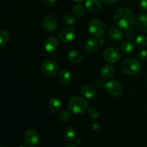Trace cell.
<instances>
[{
	"instance_id": "obj_1",
	"label": "cell",
	"mask_w": 147,
	"mask_h": 147,
	"mask_svg": "<svg viewBox=\"0 0 147 147\" xmlns=\"http://www.w3.org/2000/svg\"><path fill=\"white\" fill-rule=\"evenodd\" d=\"M116 25L123 30H129L134 22V13L131 9L122 7L116 10L113 16Z\"/></svg>"
},
{
	"instance_id": "obj_2",
	"label": "cell",
	"mask_w": 147,
	"mask_h": 147,
	"mask_svg": "<svg viewBox=\"0 0 147 147\" xmlns=\"http://www.w3.org/2000/svg\"><path fill=\"white\" fill-rule=\"evenodd\" d=\"M67 106L70 111L75 114H81L88 109L87 101L80 96H73L70 98Z\"/></svg>"
},
{
	"instance_id": "obj_3",
	"label": "cell",
	"mask_w": 147,
	"mask_h": 147,
	"mask_svg": "<svg viewBox=\"0 0 147 147\" xmlns=\"http://www.w3.org/2000/svg\"><path fill=\"white\" fill-rule=\"evenodd\" d=\"M121 68L124 74L127 76H135L140 72L142 65L137 59L129 58L121 63Z\"/></svg>"
},
{
	"instance_id": "obj_4",
	"label": "cell",
	"mask_w": 147,
	"mask_h": 147,
	"mask_svg": "<svg viewBox=\"0 0 147 147\" xmlns=\"http://www.w3.org/2000/svg\"><path fill=\"white\" fill-rule=\"evenodd\" d=\"M105 24L99 20H93L88 24V31L95 37H101L105 32Z\"/></svg>"
},
{
	"instance_id": "obj_5",
	"label": "cell",
	"mask_w": 147,
	"mask_h": 147,
	"mask_svg": "<svg viewBox=\"0 0 147 147\" xmlns=\"http://www.w3.org/2000/svg\"><path fill=\"white\" fill-rule=\"evenodd\" d=\"M121 57L120 50L116 47H109L103 53V58L109 63H116Z\"/></svg>"
},
{
	"instance_id": "obj_6",
	"label": "cell",
	"mask_w": 147,
	"mask_h": 147,
	"mask_svg": "<svg viewBox=\"0 0 147 147\" xmlns=\"http://www.w3.org/2000/svg\"><path fill=\"white\" fill-rule=\"evenodd\" d=\"M23 138L26 144L30 147L35 146L40 141V135L38 132L33 129H27L24 132Z\"/></svg>"
},
{
	"instance_id": "obj_7",
	"label": "cell",
	"mask_w": 147,
	"mask_h": 147,
	"mask_svg": "<svg viewBox=\"0 0 147 147\" xmlns=\"http://www.w3.org/2000/svg\"><path fill=\"white\" fill-rule=\"evenodd\" d=\"M105 88L108 93L113 97H118L120 96L123 90V87H122L121 83L116 80H110L109 82L106 83L105 85Z\"/></svg>"
},
{
	"instance_id": "obj_8",
	"label": "cell",
	"mask_w": 147,
	"mask_h": 147,
	"mask_svg": "<svg viewBox=\"0 0 147 147\" xmlns=\"http://www.w3.org/2000/svg\"><path fill=\"white\" fill-rule=\"evenodd\" d=\"M42 70L47 76H55L58 73L59 65L53 60H47L42 64Z\"/></svg>"
},
{
	"instance_id": "obj_9",
	"label": "cell",
	"mask_w": 147,
	"mask_h": 147,
	"mask_svg": "<svg viewBox=\"0 0 147 147\" xmlns=\"http://www.w3.org/2000/svg\"><path fill=\"white\" fill-rule=\"evenodd\" d=\"M76 37V31L73 27H66L62 29L59 32V39L63 43H70Z\"/></svg>"
},
{
	"instance_id": "obj_10",
	"label": "cell",
	"mask_w": 147,
	"mask_h": 147,
	"mask_svg": "<svg viewBox=\"0 0 147 147\" xmlns=\"http://www.w3.org/2000/svg\"><path fill=\"white\" fill-rule=\"evenodd\" d=\"M57 22L55 17L53 15H47L42 21V27L47 32H53L56 30Z\"/></svg>"
},
{
	"instance_id": "obj_11",
	"label": "cell",
	"mask_w": 147,
	"mask_h": 147,
	"mask_svg": "<svg viewBox=\"0 0 147 147\" xmlns=\"http://www.w3.org/2000/svg\"><path fill=\"white\" fill-rule=\"evenodd\" d=\"M135 26L136 29L141 32L146 33L147 32V14L142 13L135 20Z\"/></svg>"
},
{
	"instance_id": "obj_12",
	"label": "cell",
	"mask_w": 147,
	"mask_h": 147,
	"mask_svg": "<svg viewBox=\"0 0 147 147\" xmlns=\"http://www.w3.org/2000/svg\"><path fill=\"white\" fill-rule=\"evenodd\" d=\"M59 47V41L57 37L52 36L48 37L45 42V49L48 53L56 51Z\"/></svg>"
},
{
	"instance_id": "obj_13",
	"label": "cell",
	"mask_w": 147,
	"mask_h": 147,
	"mask_svg": "<svg viewBox=\"0 0 147 147\" xmlns=\"http://www.w3.org/2000/svg\"><path fill=\"white\" fill-rule=\"evenodd\" d=\"M85 6L88 11L93 14H96L101 9V4L98 0H87Z\"/></svg>"
},
{
	"instance_id": "obj_14",
	"label": "cell",
	"mask_w": 147,
	"mask_h": 147,
	"mask_svg": "<svg viewBox=\"0 0 147 147\" xmlns=\"http://www.w3.org/2000/svg\"><path fill=\"white\" fill-rule=\"evenodd\" d=\"M80 93L86 98L91 99L96 96V89L90 85H84L80 88Z\"/></svg>"
},
{
	"instance_id": "obj_15",
	"label": "cell",
	"mask_w": 147,
	"mask_h": 147,
	"mask_svg": "<svg viewBox=\"0 0 147 147\" xmlns=\"http://www.w3.org/2000/svg\"><path fill=\"white\" fill-rule=\"evenodd\" d=\"M69 62L73 64H78L83 60V54L77 50H73L67 54Z\"/></svg>"
},
{
	"instance_id": "obj_16",
	"label": "cell",
	"mask_w": 147,
	"mask_h": 147,
	"mask_svg": "<svg viewBox=\"0 0 147 147\" xmlns=\"http://www.w3.org/2000/svg\"><path fill=\"white\" fill-rule=\"evenodd\" d=\"M47 106L48 109L52 113H57L60 111L62 108V103L59 99L56 98H51L50 100H48L47 103Z\"/></svg>"
},
{
	"instance_id": "obj_17",
	"label": "cell",
	"mask_w": 147,
	"mask_h": 147,
	"mask_svg": "<svg viewBox=\"0 0 147 147\" xmlns=\"http://www.w3.org/2000/svg\"><path fill=\"white\" fill-rule=\"evenodd\" d=\"M114 73V68L111 65H106L103 66L100 71V75H101L102 78L104 80H109L111 78Z\"/></svg>"
},
{
	"instance_id": "obj_18",
	"label": "cell",
	"mask_w": 147,
	"mask_h": 147,
	"mask_svg": "<svg viewBox=\"0 0 147 147\" xmlns=\"http://www.w3.org/2000/svg\"><path fill=\"white\" fill-rule=\"evenodd\" d=\"M98 47V42L95 39H88L87 41L85 42L84 45V50L87 53H94L97 50Z\"/></svg>"
},
{
	"instance_id": "obj_19",
	"label": "cell",
	"mask_w": 147,
	"mask_h": 147,
	"mask_svg": "<svg viewBox=\"0 0 147 147\" xmlns=\"http://www.w3.org/2000/svg\"><path fill=\"white\" fill-rule=\"evenodd\" d=\"M58 81L62 85H67L70 83L72 79L71 74L67 70H62L58 74Z\"/></svg>"
},
{
	"instance_id": "obj_20",
	"label": "cell",
	"mask_w": 147,
	"mask_h": 147,
	"mask_svg": "<svg viewBox=\"0 0 147 147\" xmlns=\"http://www.w3.org/2000/svg\"><path fill=\"white\" fill-rule=\"evenodd\" d=\"M76 131L73 128L69 127L65 130L64 131V138L67 142H73L76 139Z\"/></svg>"
},
{
	"instance_id": "obj_21",
	"label": "cell",
	"mask_w": 147,
	"mask_h": 147,
	"mask_svg": "<svg viewBox=\"0 0 147 147\" xmlns=\"http://www.w3.org/2000/svg\"><path fill=\"white\" fill-rule=\"evenodd\" d=\"M109 36L113 40H119L122 38V32L119 27H113L109 31Z\"/></svg>"
},
{
	"instance_id": "obj_22",
	"label": "cell",
	"mask_w": 147,
	"mask_h": 147,
	"mask_svg": "<svg viewBox=\"0 0 147 147\" xmlns=\"http://www.w3.org/2000/svg\"><path fill=\"white\" fill-rule=\"evenodd\" d=\"M9 39V34L7 30H1L0 32V47H4L7 45Z\"/></svg>"
},
{
	"instance_id": "obj_23",
	"label": "cell",
	"mask_w": 147,
	"mask_h": 147,
	"mask_svg": "<svg viewBox=\"0 0 147 147\" xmlns=\"http://www.w3.org/2000/svg\"><path fill=\"white\" fill-rule=\"evenodd\" d=\"M121 51L124 53H130L134 51V45L133 42L130 41H125L123 42V44L121 45Z\"/></svg>"
},
{
	"instance_id": "obj_24",
	"label": "cell",
	"mask_w": 147,
	"mask_h": 147,
	"mask_svg": "<svg viewBox=\"0 0 147 147\" xmlns=\"http://www.w3.org/2000/svg\"><path fill=\"white\" fill-rule=\"evenodd\" d=\"M135 44L136 47L139 48H144L147 46V37L144 35H139L135 40Z\"/></svg>"
},
{
	"instance_id": "obj_25",
	"label": "cell",
	"mask_w": 147,
	"mask_h": 147,
	"mask_svg": "<svg viewBox=\"0 0 147 147\" xmlns=\"http://www.w3.org/2000/svg\"><path fill=\"white\" fill-rule=\"evenodd\" d=\"M85 7L80 4H76L73 7V12L77 17H82L85 13Z\"/></svg>"
},
{
	"instance_id": "obj_26",
	"label": "cell",
	"mask_w": 147,
	"mask_h": 147,
	"mask_svg": "<svg viewBox=\"0 0 147 147\" xmlns=\"http://www.w3.org/2000/svg\"><path fill=\"white\" fill-rule=\"evenodd\" d=\"M88 114L89 116H90V117L92 119H93V120H96V119H97L98 118V111L97 109L95 107H93V106L89 107L88 109Z\"/></svg>"
},
{
	"instance_id": "obj_27",
	"label": "cell",
	"mask_w": 147,
	"mask_h": 147,
	"mask_svg": "<svg viewBox=\"0 0 147 147\" xmlns=\"http://www.w3.org/2000/svg\"><path fill=\"white\" fill-rule=\"evenodd\" d=\"M64 21L67 25H73L76 23V17L73 14H67L64 17Z\"/></svg>"
},
{
	"instance_id": "obj_28",
	"label": "cell",
	"mask_w": 147,
	"mask_h": 147,
	"mask_svg": "<svg viewBox=\"0 0 147 147\" xmlns=\"http://www.w3.org/2000/svg\"><path fill=\"white\" fill-rule=\"evenodd\" d=\"M59 120L61 122H66L70 119V113L67 111H63L59 114Z\"/></svg>"
},
{
	"instance_id": "obj_29",
	"label": "cell",
	"mask_w": 147,
	"mask_h": 147,
	"mask_svg": "<svg viewBox=\"0 0 147 147\" xmlns=\"http://www.w3.org/2000/svg\"><path fill=\"white\" fill-rule=\"evenodd\" d=\"M138 59L140 61H145L147 60V50H142L138 53Z\"/></svg>"
},
{
	"instance_id": "obj_30",
	"label": "cell",
	"mask_w": 147,
	"mask_h": 147,
	"mask_svg": "<svg viewBox=\"0 0 147 147\" xmlns=\"http://www.w3.org/2000/svg\"><path fill=\"white\" fill-rule=\"evenodd\" d=\"M126 36L127 38L130 39V40H131V39H134L135 37H136V32H135L134 30H132V29H129L128 31L126 32Z\"/></svg>"
},
{
	"instance_id": "obj_31",
	"label": "cell",
	"mask_w": 147,
	"mask_h": 147,
	"mask_svg": "<svg viewBox=\"0 0 147 147\" xmlns=\"http://www.w3.org/2000/svg\"><path fill=\"white\" fill-rule=\"evenodd\" d=\"M139 7L143 11H147V0H140Z\"/></svg>"
},
{
	"instance_id": "obj_32",
	"label": "cell",
	"mask_w": 147,
	"mask_h": 147,
	"mask_svg": "<svg viewBox=\"0 0 147 147\" xmlns=\"http://www.w3.org/2000/svg\"><path fill=\"white\" fill-rule=\"evenodd\" d=\"M45 3L48 7H53L56 4V0H45Z\"/></svg>"
},
{
	"instance_id": "obj_33",
	"label": "cell",
	"mask_w": 147,
	"mask_h": 147,
	"mask_svg": "<svg viewBox=\"0 0 147 147\" xmlns=\"http://www.w3.org/2000/svg\"><path fill=\"white\" fill-rule=\"evenodd\" d=\"M105 85L106 84H105L104 82L102 80H98L96 82V86L98 88H103V87H105Z\"/></svg>"
},
{
	"instance_id": "obj_34",
	"label": "cell",
	"mask_w": 147,
	"mask_h": 147,
	"mask_svg": "<svg viewBox=\"0 0 147 147\" xmlns=\"http://www.w3.org/2000/svg\"><path fill=\"white\" fill-rule=\"evenodd\" d=\"M100 1H103V3L106 4H113L117 2L119 0H100Z\"/></svg>"
},
{
	"instance_id": "obj_35",
	"label": "cell",
	"mask_w": 147,
	"mask_h": 147,
	"mask_svg": "<svg viewBox=\"0 0 147 147\" xmlns=\"http://www.w3.org/2000/svg\"><path fill=\"white\" fill-rule=\"evenodd\" d=\"M100 129V125L98 123H94L92 125V129H93L94 131H98Z\"/></svg>"
},
{
	"instance_id": "obj_36",
	"label": "cell",
	"mask_w": 147,
	"mask_h": 147,
	"mask_svg": "<svg viewBox=\"0 0 147 147\" xmlns=\"http://www.w3.org/2000/svg\"><path fill=\"white\" fill-rule=\"evenodd\" d=\"M76 144L77 145V146H80V144H81V140H80V139H77V140L76 141Z\"/></svg>"
},
{
	"instance_id": "obj_37",
	"label": "cell",
	"mask_w": 147,
	"mask_h": 147,
	"mask_svg": "<svg viewBox=\"0 0 147 147\" xmlns=\"http://www.w3.org/2000/svg\"><path fill=\"white\" fill-rule=\"evenodd\" d=\"M65 147H77V146H75V145H73V144H67V145H65Z\"/></svg>"
},
{
	"instance_id": "obj_38",
	"label": "cell",
	"mask_w": 147,
	"mask_h": 147,
	"mask_svg": "<svg viewBox=\"0 0 147 147\" xmlns=\"http://www.w3.org/2000/svg\"><path fill=\"white\" fill-rule=\"evenodd\" d=\"M73 1H76V2L80 3V2H83V1H84L85 0H73Z\"/></svg>"
},
{
	"instance_id": "obj_39",
	"label": "cell",
	"mask_w": 147,
	"mask_h": 147,
	"mask_svg": "<svg viewBox=\"0 0 147 147\" xmlns=\"http://www.w3.org/2000/svg\"><path fill=\"white\" fill-rule=\"evenodd\" d=\"M17 147H27V146H23V145H21V146H17Z\"/></svg>"
},
{
	"instance_id": "obj_40",
	"label": "cell",
	"mask_w": 147,
	"mask_h": 147,
	"mask_svg": "<svg viewBox=\"0 0 147 147\" xmlns=\"http://www.w3.org/2000/svg\"><path fill=\"white\" fill-rule=\"evenodd\" d=\"M1 147H7V146H4V145H2V146H1Z\"/></svg>"
}]
</instances>
